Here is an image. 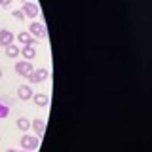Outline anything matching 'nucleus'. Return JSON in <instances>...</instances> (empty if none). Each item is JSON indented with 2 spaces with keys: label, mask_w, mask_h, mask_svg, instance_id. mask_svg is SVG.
Listing matches in <instances>:
<instances>
[{
  "label": "nucleus",
  "mask_w": 152,
  "mask_h": 152,
  "mask_svg": "<svg viewBox=\"0 0 152 152\" xmlns=\"http://www.w3.org/2000/svg\"><path fill=\"white\" fill-rule=\"evenodd\" d=\"M38 146H40V139L36 135H23L21 137V148L23 150H28V152H34Z\"/></svg>",
  "instance_id": "nucleus-1"
},
{
  "label": "nucleus",
  "mask_w": 152,
  "mask_h": 152,
  "mask_svg": "<svg viewBox=\"0 0 152 152\" xmlns=\"http://www.w3.org/2000/svg\"><path fill=\"white\" fill-rule=\"evenodd\" d=\"M28 34L34 36V38H46V36H48V27L44 25V23L32 21L31 27H28Z\"/></svg>",
  "instance_id": "nucleus-2"
},
{
  "label": "nucleus",
  "mask_w": 152,
  "mask_h": 152,
  "mask_svg": "<svg viewBox=\"0 0 152 152\" xmlns=\"http://www.w3.org/2000/svg\"><path fill=\"white\" fill-rule=\"evenodd\" d=\"M27 78H28L31 84H40V82H46V80L50 78V72H48L46 69H38V70H32Z\"/></svg>",
  "instance_id": "nucleus-3"
},
{
  "label": "nucleus",
  "mask_w": 152,
  "mask_h": 152,
  "mask_svg": "<svg viewBox=\"0 0 152 152\" xmlns=\"http://www.w3.org/2000/svg\"><path fill=\"white\" fill-rule=\"evenodd\" d=\"M21 12H23V15H25V17L34 19V17H38V13H40V8H38V4H34V2L28 0V2H23Z\"/></svg>",
  "instance_id": "nucleus-4"
},
{
  "label": "nucleus",
  "mask_w": 152,
  "mask_h": 152,
  "mask_svg": "<svg viewBox=\"0 0 152 152\" xmlns=\"http://www.w3.org/2000/svg\"><path fill=\"white\" fill-rule=\"evenodd\" d=\"M32 70H34L32 69V61H19V63H15V72L19 76H23V78H27Z\"/></svg>",
  "instance_id": "nucleus-5"
},
{
  "label": "nucleus",
  "mask_w": 152,
  "mask_h": 152,
  "mask_svg": "<svg viewBox=\"0 0 152 152\" xmlns=\"http://www.w3.org/2000/svg\"><path fill=\"white\" fill-rule=\"evenodd\" d=\"M13 40H15V34H13L12 31H8V28H2L0 31V46H10V44H13Z\"/></svg>",
  "instance_id": "nucleus-6"
},
{
  "label": "nucleus",
  "mask_w": 152,
  "mask_h": 152,
  "mask_svg": "<svg viewBox=\"0 0 152 152\" xmlns=\"http://www.w3.org/2000/svg\"><path fill=\"white\" fill-rule=\"evenodd\" d=\"M32 89H31V86H27V84H21L17 88V97L21 99V101H28V99H32Z\"/></svg>",
  "instance_id": "nucleus-7"
},
{
  "label": "nucleus",
  "mask_w": 152,
  "mask_h": 152,
  "mask_svg": "<svg viewBox=\"0 0 152 152\" xmlns=\"http://www.w3.org/2000/svg\"><path fill=\"white\" fill-rule=\"evenodd\" d=\"M31 127L34 129V133H36V137H38V139H40V137L46 133V122H44V120H40V118L32 120V122H31Z\"/></svg>",
  "instance_id": "nucleus-8"
},
{
  "label": "nucleus",
  "mask_w": 152,
  "mask_h": 152,
  "mask_svg": "<svg viewBox=\"0 0 152 152\" xmlns=\"http://www.w3.org/2000/svg\"><path fill=\"white\" fill-rule=\"evenodd\" d=\"M17 40L21 42L23 46H36V38H32L31 34H28V31H21L17 34Z\"/></svg>",
  "instance_id": "nucleus-9"
},
{
  "label": "nucleus",
  "mask_w": 152,
  "mask_h": 152,
  "mask_svg": "<svg viewBox=\"0 0 152 152\" xmlns=\"http://www.w3.org/2000/svg\"><path fill=\"white\" fill-rule=\"evenodd\" d=\"M21 55H23V59H25V61H32L36 57V46H23Z\"/></svg>",
  "instance_id": "nucleus-10"
},
{
  "label": "nucleus",
  "mask_w": 152,
  "mask_h": 152,
  "mask_svg": "<svg viewBox=\"0 0 152 152\" xmlns=\"http://www.w3.org/2000/svg\"><path fill=\"white\" fill-rule=\"evenodd\" d=\"M32 101H34L38 107H48L50 104V97L46 93H34L32 95Z\"/></svg>",
  "instance_id": "nucleus-11"
},
{
  "label": "nucleus",
  "mask_w": 152,
  "mask_h": 152,
  "mask_svg": "<svg viewBox=\"0 0 152 152\" xmlns=\"http://www.w3.org/2000/svg\"><path fill=\"white\" fill-rule=\"evenodd\" d=\"M21 53V50H19L17 46H13V44H10V46H6V55L10 57V59H15V57Z\"/></svg>",
  "instance_id": "nucleus-12"
},
{
  "label": "nucleus",
  "mask_w": 152,
  "mask_h": 152,
  "mask_svg": "<svg viewBox=\"0 0 152 152\" xmlns=\"http://www.w3.org/2000/svg\"><path fill=\"white\" fill-rule=\"evenodd\" d=\"M17 127H19L21 131H28V129H31V120H28V118H25V116H21V118L17 120Z\"/></svg>",
  "instance_id": "nucleus-13"
},
{
  "label": "nucleus",
  "mask_w": 152,
  "mask_h": 152,
  "mask_svg": "<svg viewBox=\"0 0 152 152\" xmlns=\"http://www.w3.org/2000/svg\"><path fill=\"white\" fill-rule=\"evenodd\" d=\"M8 116H10V107H6L0 101V118H8Z\"/></svg>",
  "instance_id": "nucleus-14"
},
{
  "label": "nucleus",
  "mask_w": 152,
  "mask_h": 152,
  "mask_svg": "<svg viewBox=\"0 0 152 152\" xmlns=\"http://www.w3.org/2000/svg\"><path fill=\"white\" fill-rule=\"evenodd\" d=\"M12 15L17 19V21H23V19H25V15H23V12L21 10H15V12H12Z\"/></svg>",
  "instance_id": "nucleus-15"
},
{
  "label": "nucleus",
  "mask_w": 152,
  "mask_h": 152,
  "mask_svg": "<svg viewBox=\"0 0 152 152\" xmlns=\"http://www.w3.org/2000/svg\"><path fill=\"white\" fill-rule=\"evenodd\" d=\"M12 2H13V0H0V8H8Z\"/></svg>",
  "instance_id": "nucleus-16"
},
{
  "label": "nucleus",
  "mask_w": 152,
  "mask_h": 152,
  "mask_svg": "<svg viewBox=\"0 0 152 152\" xmlns=\"http://www.w3.org/2000/svg\"><path fill=\"white\" fill-rule=\"evenodd\" d=\"M6 152H28V150H13V148H8Z\"/></svg>",
  "instance_id": "nucleus-17"
},
{
  "label": "nucleus",
  "mask_w": 152,
  "mask_h": 152,
  "mask_svg": "<svg viewBox=\"0 0 152 152\" xmlns=\"http://www.w3.org/2000/svg\"><path fill=\"white\" fill-rule=\"evenodd\" d=\"M0 78H2V70H0Z\"/></svg>",
  "instance_id": "nucleus-18"
},
{
  "label": "nucleus",
  "mask_w": 152,
  "mask_h": 152,
  "mask_svg": "<svg viewBox=\"0 0 152 152\" xmlns=\"http://www.w3.org/2000/svg\"><path fill=\"white\" fill-rule=\"evenodd\" d=\"M21 2H28V0H21Z\"/></svg>",
  "instance_id": "nucleus-19"
},
{
  "label": "nucleus",
  "mask_w": 152,
  "mask_h": 152,
  "mask_svg": "<svg viewBox=\"0 0 152 152\" xmlns=\"http://www.w3.org/2000/svg\"><path fill=\"white\" fill-rule=\"evenodd\" d=\"M0 139H2V137H0Z\"/></svg>",
  "instance_id": "nucleus-20"
}]
</instances>
